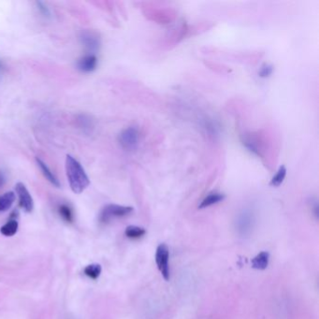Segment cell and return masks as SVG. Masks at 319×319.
Here are the masks:
<instances>
[{
	"label": "cell",
	"mask_w": 319,
	"mask_h": 319,
	"mask_svg": "<svg viewBox=\"0 0 319 319\" xmlns=\"http://www.w3.org/2000/svg\"><path fill=\"white\" fill-rule=\"evenodd\" d=\"M101 272H102V268L98 263L87 265L84 270L85 275L93 280H97L101 275Z\"/></svg>",
	"instance_id": "cell-16"
},
{
	"label": "cell",
	"mask_w": 319,
	"mask_h": 319,
	"mask_svg": "<svg viewBox=\"0 0 319 319\" xmlns=\"http://www.w3.org/2000/svg\"><path fill=\"white\" fill-rule=\"evenodd\" d=\"M255 224V214L252 208L245 207L238 213L235 221V228L238 234L242 237L251 235Z\"/></svg>",
	"instance_id": "cell-2"
},
{
	"label": "cell",
	"mask_w": 319,
	"mask_h": 319,
	"mask_svg": "<svg viewBox=\"0 0 319 319\" xmlns=\"http://www.w3.org/2000/svg\"><path fill=\"white\" fill-rule=\"evenodd\" d=\"M80 40L83 45L92 52L98 51L100 47V38L99 35L96 32L89 31V30H85L80 35Z\"/></svg>",
	"instance_id": "cell-7"
},
{
	"label": "cell",
	"mask_w": 319,
	"mask_h": 319,
	"mask_svg": "<svg viewBox=\"0 0 319 319\" xmlns=\"http://www.w3.org/2000/svg\"><path fill=\"white\" fill-rule=\"evenodd\" d=\"M286 176V167L284 165L280 166L279 169H278V170H277V172H276V174L272 178V180L270 182V186L274 187H280L283 184V182H284Z\"/></svg>",
	"instance_id": "cell-14"
},
{
	"label": "cell",
	"mask_w": 319,
	"mask_h": 319,
	"mask_svg": "<svg viewBox=\"0 0 319 319\" xmlns=\"http://www.w3.org/2000/svg\"><path fill=\"white\" fill-rule=\"evenodd\" d=\"M145 230L143 228L137 227V226H129L127 228V230L125 231V234L128 238L130 239H139L141 237H143V235L145 234Z\"/></svg>",
	"instance_id": "cell-17"
},
{
	"label": "cell",
	"mask_w": 319,
	"mask_h": 319,
	"mask_svg": "<svg viewBox=\"0 0 319 319\" xmlns=\"http://www.w3.org/2000/svg\"><path fill=\"white\" fill-rule=\"evenodd\" d=\"M18 221L11 216V220L8 221L5 225H3L0 229V232L2 235L6 237H11L15 235L18 231Z\"/></svg>",
	"instance_id": "cell-12"
},
{
	"label": "cell",
	"mask_w": 319,
	"mask_h": 319,
	"mask_svg": "<svg viewBox=\"0 0 319 319\" xmlns=\"http://www.w3.org/2000/svg\"><path fill=\"white\" fill-rule=\"evenodd\" d=\"M274 70H275V67L273 65L271 64H268V63H265L263 64L259 71H258V76L262 79H266V78H269L273 73H274Z\"/></svg>",
	"instance_id": "cell-18"
},
{
	"label": "cell",
	"mask_w": 319,
	"mask_h": 319,
	"mask_svg": "<svg viewBox=\"0 0 319 319\" xmlns=\"http://www.w3.org/2000/svg\"><path fill=\"white\" fill-rule=\"evenodd\" d=\"M5 182H6V176H5L4 172L0 170V187H2L4 186Z\"/></svg>",
	"instance_id": "cell-22"
},
{
	"label": "cell",
	"mask_w": 319,
	"mask_h": 319,
	"mask_svg": "<svg viewBox=\"0 0 319 319\" xmlns=\"http://www.w3.org/2000/svg\"><path fill=\"white\" fill-rule=\"evenodd\" d=\"M269 260H270V254L268 252H261L253 258L252 267L255 270L262 271L268 267Z\"/></svg>",
	"instance_id": "cell-11"
},
{
	"label": "cell",
	"mask_w": 319,
	"mask_h": 319,
	"mask_svg": "<svg viewBox=\"0 0 319 319\" xmlns=\"http://www.w3.org/2000/svg\"><path fill=\"white\" fill-rule=\"evenodd\" d=\"M225 198H226V196L223 193H220V192L210 193L209 195H207L205 198H203V200L200 202V204L198 205V208L199 209H204V208H207V207H210L212 205L217 204L221 201H223Z\"/></svg>",
	"instance_id": "cell-9"
},
{
	"label": "cell",
	"mask_w": 319,
	"mask_h": 319,
	"mask_svg": "<svg viewBox=\"0 0 319 319\" xmlns=\"http://www.w3.org/2000/svg\"><path fill=\"white\" fill-rule=\"evenodd\" d=\"M133 210L134 209L130 206L109 204L101 210L100 214H99V221L103 224H107L112 219L129 215L132 213Z\"/></svg>",
	"instance_id": "cell-3"
},
{
	"label": "cell",
	"mask_w": 319,
	"mask_h": 319,
	"mask_svg": "<svg viewBox=\"0 0 319 319\" xmlns=\"http://www.w3.org/2000/svg\"><path fill=\"white\" fill-rule=\"evenodd\" d=\"M170 251L165 243H161L157 246L155 253V262L159 272L165 280H170V268H169Z\"/></svg>",
	"instance_id": "cell-5"
},
{
	"label": "cell",
	"mask_w": 319,
	"mask_h": 319,
	"mask_svg": "<svg viewBox=\"0 0 319 319\" xmlns=\"http://www.w3.org/2000/svg\"><path fill=\"white\" fill-rule=\"evenodd\" d=\"M4 72H5V64H4L3 60L0 59V81H1L2 78H3Z\"/></svg>",
	"instance_id": "cell-21"
},
{
	"label": "cell",
	"mask_w": 319,
	"mask_h": 319,
	"mask_svg": "<svg viewBox=\"0 0 319 319\" xmlns=\"http://www.w3.org/2000/svg\"><path fill=\"white\" fill-rule=\"evenodd\" d=\"M15 190L19 198L20 207L26 213H31L34 209V201L28 189L22 183H18L15 186Z\"/></svg>",
	"instance_id": "cell-6"
},
{
	"label": "cell",
	"mask_w": 319,
	"mask_h": 319,
	"mask_svg": "<svg viewBox=\"0 0 319 319\" xmlns=\"http://www.w3.org/2000/svg\"><path fill=\"white\" fill-rule=\"evenodd\" d=\"M36 4H37V6H38L39 11H40V12H41L44 17H50V16H51V11H50L49 8L45 5L43 2H42V1H38V2H36Z\"/></svg>",
	"instance_id": "cell-20"
},
{
	"label": "cell",
	"mask_w": 319,
	"mask_h": 319,
	"mask_svg": "<svg viewBox=\"0 0 319 319\" xmlns=\"http://www.w3.org/2000/svg\"><path fill=\"white\" fill-rule=\"evenodd\" d=\"M66 173L69 187L75 194H81L90 185V180L83 166L68 154L66 157Z\"/></svg>",
	"instance_id": "cell-1"
},
{
	"label": "cell",
	"mask_w": 319,
	"mask_h": 319,
	"mask_svg": "<svg viewBox=\"0 0 319 319\" xmlns=\"http://www.w3.org/2000/svg\"><path fill=\"white\" fill-rule=\"evenodd\" d=\"M36 160H37V164H38V166L40 167V169H41V170L43 171V173L45 178H46V179H47V180H48L52 185H54L55 187H60L59 180H58L57 177L55 176V174H54V172L50 170V168L47 166V164H46L45 162H43L41 158H39V157H37Z\"/></svg>",
	"instance_id": "cell-10"
},
{
	"label": "cell",
	"mask_w": 319,
	"mask_h": 319,
	"mask_svg": "<svg viewBox=\"0 0 319 319\" xmlns=\"http://www.w3.org/2000/svg\"><path fill=\"white\" fill-rule=\"evenodd\" d=\"M118 142L126 151L132 152L137 150L140 143V132L136 127H129L124 129L118 137Z\"/></svg>",
	"instance_id": "cell-4"
},
{
	"label": "cell",
	"mask_w": 319,
	"mask_h": 319,
	"mask_svg": "<svg viewBox=\"0 0 319 319\" xmlns=\"http://www.w3.org/2000/svg\"><path fill=\"white\" fill-rule=\"evenodd\" d=\"M58 213L62 219H64L67 223H72L74 221V213L69 205L61 204L58 207Z\"/></svg>",
	"instance_id": "cell-15"
},
{
	"label": "cell",
	"mask_w": 319,
	"mask_h": 319,
	"mask_svg": "<svg viewBox=\"0 0 319 319\" xmlns=\"http://www.w3.org/2000/svg\"><path fill=\"white\" fill-rule=\"evenodd\" d=\"M16 196L13 192H7L0 196V213L6 212L11 208L15 201Z\"/></svg>",
	"instance_id": "cell-13"
},
{
	"label": "cell",
	"mask_w": 319,
	"mask_h": 319,
	"mask_svg": "<svg viewBox=\"0 0 319 319\" xmlns=\"http://www.w3.org/2000/svg\"><path fill=\"white\" fill-rule=\"evenodd\" d=\"M79 123H80V127L85 130L86 131H90L91 128H93V123H92V120L89 118L88 116L86 115H81L79 117Z\"/></svg>",
	"instance_id": "cell-19"
},
{
	"label": "cell",
	"mask_w": 319,
	"mask_h": 319,
	"mask_svg": "<svg viewBox=\"0 0 319 319\" xmlns=\"http://www.w3.org/2000/svg\"><path fill=\"white\" fill-rule=\"evenodd\" d=\"M98 66V57L94 54H89L80 58L77 62V68L82 72L89 73L94 71Z\"/></svg>",
	"instance_id": "cell-8"
}]
</instances>
